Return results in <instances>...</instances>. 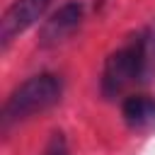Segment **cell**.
Here are the masks:
<instances>
[{"instance_id": "cell-2", "label": "cell", "mask_w": 155, "mask_h": 155, "mask_svg": "<svg viewBox=\"0 0 155 155\" xmlns=\"http://www.w3.org/2000/svg\"><path fill=\"white\" fill-rule=\"evenodd\" d=\"M63 97V78L56 73H36L31 78H27L24 82H19L5 99L2 111H0V131L7 133L10 128H15L17 124L48 111L51 107H56Z\"/></svg>"}, {"instance_id": "cell-6", "label": "cell", "mask_w": 155, "mask_h": 155, "mask_svg": "<svg viewBox=\"0 0 155 155\" xmlns=\"http://www.w3.org/2000/svg\"><path fill=\"white\" fill-rule=\"evenodd\" d=\"M39 155H70V145H68L65 133L63 131H53Z\"/></svg>"}, {"instance_id": "cell-5", "label": "cell", "mask_w": 155, "mask_h": 155, "mask_svg": "<svg viewBox=\"0 0 155 155\" xmlns=\"http://www.w3.org/2000/svg\"><path fill=\"white\" fill-rule=\"evenodd\" d=\"M121 119L133 131L153 128L155 126V97H150V94H128V97H124Z\"/></svg>"}, {"instance_id": "cell-4", "label": "cell", "mask_w": 155, "mask_h": 155, "mask_svg": "<svg viewBox=\"0 0 155 155\" xmlns=\"http://www.w3.org/2000/svg\"><path fill=\"white\" fill-rule=\"evenodd\" d=\"M85 0H68L61 7H56L39 29V46L41 48H56L63 41H68L85 19Z\"/></svg>"}, {"instance_id": "cell-1", "label": "cell", "mask_w": 155, "mask_h": 155, "mask_svg": "<svg viewBox=\"0 0 155 155\" xmlns=\"http://www.w3.org/2000/svg\"><path fill=\"white\" fill-rule=\"evenodd\" d=\"M155 75V19L116 46L102 65L99 92L107 99L121 97L133 85H143Z\"/></svg>"}, {"instance_id": "cell-3", "label": "cell", "mask_w": 155, "mask_h": 155, "mask_svg": "<svg viewBox=\"0 0 155 155\" xmlns=\"http://www.w3.org/2000/svg\"><path fill=\"white\" fill-rule=\"evenodd\" d=\"M51 5L53 0H12L0 17V48L7 51L17 36L39 24Z\"/></svg>"}]
</instances>
